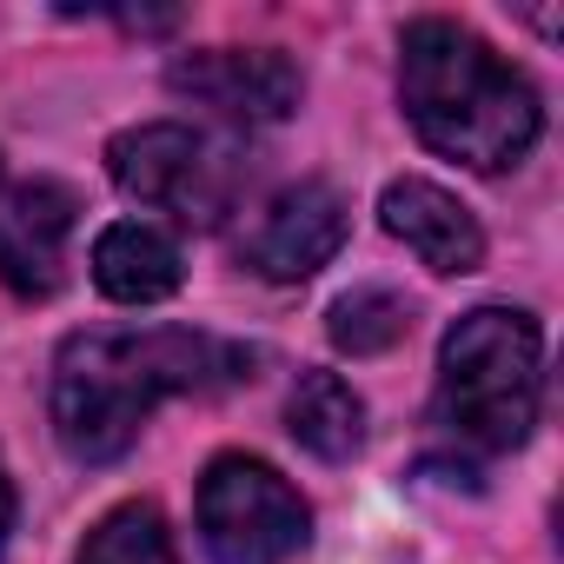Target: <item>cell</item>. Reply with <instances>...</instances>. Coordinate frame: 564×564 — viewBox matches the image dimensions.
Wrapping results in <instances>:
<instances>
[{
	"instance_id": "cell-1",
	"label": "cell",
	"mask_w": 564,
	"mask_h": 564,
	"mask_svg": "<svg viewBox=\"0 0 564 564\" xmlns=\"http://www.w3.org/2000/svg\"><path fill=\"white\" fill-rule=\"evenodd\" d=\"M252 379V352L213 333H74L54 359V432L80 465H113L160 399Z\"/></svg>"
},
{
	"instance_id": "cell-2",
	"label": "cell",
	"mask_w": 564,
	"mask_h": 564,
	"mask_svg": "<svg viewBox=\"0 0 564 564\" xmlns=\"http://www.w3.org/2000/svg\"><path fill=\"white\" fill-rule=\"evenodd\" d=\"M399 94L419 140L471 173L518 166L544 127L531 80L458 21H412L399 41Z\"/></svg>"
},
{
	"instance_id": "cell-3",
	"label": "cell",
	"mask_w": 564,
	"mask_h": 564,
	"mask_svg": "<svg viewBox=\"0 0 564 564\" xmlns=\"http://www.w3.org/2000/svg\"><path fill=\"white\" fill-rule=\"evenodd\" d=\"M544 399V333L531 313L478 306L438 346V425L471 452L531 438Z\"/></svg>"
},
{
	"instance_id": "cell-4",
	"label": "cell",
	"mask_w": 564,
	"mask_h": 564,
	"mask_svg": "<svg viewBox=\"0 0 564 564\" xmlns=\"http://www.w3.org/2000/svg\"><path fill=\"white\" fill-rule=\"evenodd\" d=\"M107 173L113 186L147 206L166 213L180 226H219L239 199V160L226 140L180 127V120H153V127H127L107 147Z\"/></svg>"
},
{
	"instance_id": "cell-5",
	"label": "cell",
	"mask_w": 564,
	"mask_h": 564,
	"mask_svg": "<svg viewBox=\"0 0 564 564\" xmlns=\"http://www.w3.org/2000/svg\"><path fill=\"white\" fill-rule=\"evenodd\" d=\"M199 538L213 564H286L293 551H306L313 511L265 458L226 452L199 478Z\"/></svg>"
},
{
	"instance_id": "cell-6",
	"label": "cell",
	"mask_w": 564,
	"mask_h": 564,
	"mask_svg": "<svg viewBox=\"0 0 564 564\" xmlns=\"http://www.w3.org/2000/svg\"><path fill=\"white\" fill-rule=\"evenodd\" d=\"M173 94L232 120V127H272V120H286L306 94L300 67L286 54H272V47H206V54H180L166 67Z\"/></svg>"
},
{
	"instance_id": "cell-7",
	"label": "cell",
	"mask_w": 564,
	"mask_h": 564,
	"mask_svg": "<svg viewBox=\"0 0 564 564\" xmlns=\"http://www.w3.org/2000/svg\"><path fill=\"white\" fill-rule=\"evenodd\" d=\"M339 246H346V199L326 180H300V186H286L279 199L259 206V219L239 239V259L259 279L293 286V279H313Z\"/></svg>"
},
{
	"instance_id": "cell-8",
	"label": "cell",
	"mask_w": 564,
	"mask_h": 564,
	"mask_svg": "<svg viewBox=\"0 0 564 564\" xmlns=\"http://www.w3.org/2000/svg\"><path fill=\"white\" fill-rule=\"evenodd\" d=\"M80 199L61 180H28L0 193V286L21 300H54L67 286V239Z\"/></svg>"
},
{
	"instance_id": "cell-9",
	"label": "cell",
	"mask_w": 564,
	"mask_h": 564,
	"mask_svg": "<svg viewBox=\"0 0 564 564\" xmlns=\"http://www.w3.org/2000/svg\"><path fill=\"white\" fill-rule=\"evenodd\" d=\"M379 213H386V232L405 239L419 252V265H432V272H471L485 259V232H478L471 206H458L432 180H392Z\"/></svg>"
},
{
	"instance_id": "cell-10",
	"label": "cell",
	"mask_w": 564,
	"mask_h": 564,
	"mask_svg": "<svg viewBox=\"0 0 564 564\" xmlns=\"http://www.w3.org/2000/svg\"><path fill=\"white\" fill-rule=\"evenodd\" d=\"M94 279L120 306H153V300L180 293L186 259H180L173 232H160L153 219H120V226H107L94 239Z\"/></svg>"
},
{
	"instance_id": "cell-11",
	"label": "cell",
	"mask_w": 564,
	"mask_h": 564,
	"mask_svg": "<svg viewBox=\"0 0 564 564\" xmlns=\"http://www.w3.org/2000/svg\"><path fill=\"white\" fill-rule=\"evenodd\" d=\"M286 425H293V438H300L313 458H326V465H339V458H352V452L366 445V405H359V392H352L339 372H306V379L293 386Z\"/></svg>"
},
{
	"instance_id": "cell-12",
	"label": "cell",
	"mask_w": 564,
	"mask_h": 564,
	"mask_svg": "<svg viewBox=\"0 0 564 564\" xmlns=\"http://www.w3.org/2000/svg\"><path fill=\"white\" fill-rule=\"evenodd\" d=\"M412 333V306L386 286H359L333 306V346L352 352V359H372V352H392L399 339Z\"/></svg>"
},
{
	"instance_id": "cell-13",
	"label": "cell",
	"mask_w": 564,
	"mask_h": 564,
	"mask_svg": "<svg viewBox=\"0 0 564 564\" xmlns=\"http://www.w3.org/2000/svg\"><path fill=\"white\" fill-rule=\"evenodd\" d=\"M74 564H180V557H173V538L153 505H120L87 531Z\"/></svg>"
},
{
	"instance_id": "cell-14",
	"label": "cell",
	"mask_w": 564,
	"mask_h": 564,
	"mask_svg": "<svg viewBox=\"0 0 564 564\" xmlns=\"http://www.w3.org/2000/svg\"><path fill=\"white\" fill-rule=\"evenodd\" d=\"M8 531H14V485H8V465H0V551H8Z\"/></svg>"
}]
</instances>
